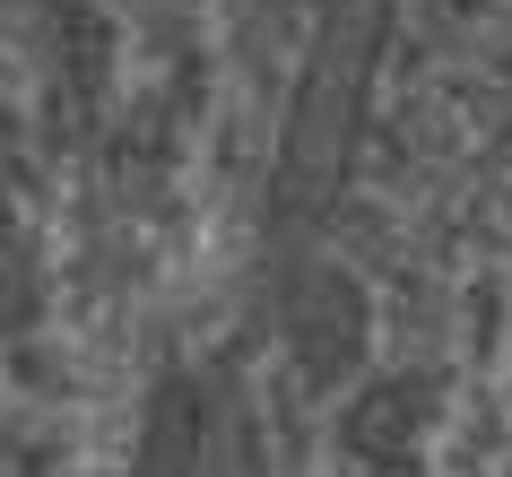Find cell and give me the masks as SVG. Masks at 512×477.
Returning a JSON list of instances; mask_svg holds the SVG:
<instances>
[{
  "mask_svg": "<svg viewBox=\"0 0 512 477\" xmlns=\"http://www.w3.org/2000/svg\"><path fill=\"white\" fill-rule=\"evenodd\" d=\"M374 35H382V0H330L322 9V35H313V61H304V96H296V131H287V165H278V226H304L339 183L356 113H365Z\"/></svg>",
  "mask_w": 512,
  "mask_h": 477,
  "instance_id": "cell-1",
  "label": "cell"
},
{
  "mask_svg": "<svg viewBox=\"0 0 512 477\" xmlns=\"http://www.w3.org/2000/svg\"><path fill=\"white\" fill-rule=\"evenodd\" d=\"M191 469H200V408H191V391L174 382V391L157 399L148 434H139V460H131V477H191Z\"/></svg>",
  "mask_w": 512,
  "mask_h": 477,
  "instance_id": "cell-2",
  "label": "cell"
}]
</instances>
